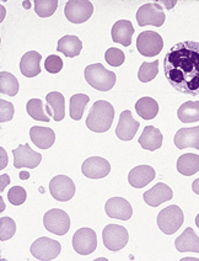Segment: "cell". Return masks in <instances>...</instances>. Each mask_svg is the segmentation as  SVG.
<instances>
[{"mask_svg":"<svg viewBox=\"0 0 199 261\" xmlns=\"http://www.w3.org/2000/svg\"><path fill=\"white\" fill-rule=\"evenodd\" d=\"M135 111L143 120H153L159 114V103L153 97H141L135 103Z\"/></svg>","mask_w":199,"mask_h":261,"instance_id":"cell-28","label":"cell"},{"mask_svg":"<svg viewBox=\"0 0 199 261\" xmlns=\"http://www.w3.org/2000/svg\"><path fill=\"white\" fill-rule=\"evenodd\" d=\"M15 109L11 102L5 101V100H0V121L3 122H8L14 117Z\"/></svg>","mask_w":199,"mask_h":261,"instance_id":"cell-39","label":"cell"},{"mask_svg":"<svg viewBox=\"0 0 199 261\" xmlns=\"http://www.w3.org/2000/svg\"><path fill=\"white\" fill-rule=\"evenodd\" d=\"M19 91V82L17 78L9 72L0 73V93L15 96Z\"/></svg>","mask_w":199,"mask_h":261,"instance_id":"cell-32","label":"cell"},{"mask_svg":"<svg viewBox=\"0 0 199 261\" xmlns=\"http://www.w3.org/2000/svg\"><path fill=\"white\" fill-rule=\"evenodd\" d=\"M15 232H16V223L14 219L10 217L0 218V240L2 242L13 238Z\"/></svg>","mask_w":199,"mask_h":261,"instance_id":"cell-35","label":"cell"},{"mask_svg":"<svg viewBox=\"0 0 199 261\" xmlns=\"http://www.w3.org/2000/svg\"><path fill=\"white\" fill-rule=\"evenodd\" d=\"M44 68L50 74H57L63 68V61H62V58L59 56H48L46 61H44Z\"/></svg>","mask_w":199,"mask_h":261,"instance_id":"cell-38","label":"cell"},{"mask_svg":"<svg viewBox=\"0 0 199 261\" xmlns=\"http://www.w3.org/2000/svg\"><path fill=\"white\" fill-rule=\"evenodd\" d=\"M105 59L107 63L112 65V67H121L126 61V56H124L123 51L112 47V48L107 49V52L105 53Z\"/></svg>","mask_w":199,"mask_h":261,"instance_id":"cell-36","label":"cell"},{"mask_svg":"<svg viewBox=\"0 0 199 261\" xmlns=\"http://www.w3.org/2000/svg\"><path fill=\"white\" fill-rule=\"evenodd\" d=\"M30 137L34 144L40 149H48L54 144L55 133L48 127L34 126L30 129Z\"/></svg>","mask_w":199,"mask_h":261,"instance_id":"cell-22","label":"cell"},{"mask_svg":"<svg viewBox=\"0 0 199 261\" xmlns=\"http://www.w3.org/2000/svg\"><path fill=\"white\" fill-rule=\"evenodd\" d=\"M85 79L94 89L99 91H108L115 87L116 74L107 70L101 63L90 64L85 68Z\"/></svg>","mask_w":199,"mask_h":261,"instance_id":"cell-3","label":"cell"},{"mask_svg":"<svg viewBox=\"0 0 199 261\" xmlns=\"http://www.w3.org/2000/svg\"><path fill=\"white\" fill-rule=\"evenodd\" d=\"M0 156H2V162H0V169H5V167L8 165V155H7V150L4 148H0Z\"/></svg>","mask_w":199,"mask_h":261,"instance_id":"cell-41","label":"cell"},{"mask_svg":"<svg viewBox=\"0 0 199 261\" xmlns=\"http://www.w3.org/2000/svg\"><path fill=\"white\" fill-rule=\"evenodd\" d=\"M172 197H174V192H172L170 186H167L164 182L156 184L154 188L145 191L144 195H143L145 202L151 207L160 206L161 203L172 200Z\"/></svg>","mask_w":199,"mask_h":261,"instance_id":"cell-17","label":"cell"},{"mask_svg":"<svg viewBox=\"0 0 199 261\" xmlns=\"http://www.w3.org/2000/svg\"><path fill=\"white\" fill-rule=\"evenodd\" d=\"M41 61L42 56L36 51L26 52L20 61V70L26 78H34L41 73Z\"/></svg>","mask_w":199,"mask_h":261,"instance_id":"cell-20","label":"cell"},{"mask_svg":"<svg viewBox=\"0 0 199 261\" xmlns=\"http://www.w3.org/2000/svg\"><path fill=\"white\" fill-rule=\"evenodd\" d=\"M164 72L177 91L199 95V42L185 41L175 44L164 58Z\"/></svg>","mask_w":199,"mask_h":261,"instance_id":"cell-1","label":"cell"},{"mask_svg":"<svg viewBox=\"0 0 199 261\" xmlns=\"http://www.w3.org/2000/svg\"><path fill=\"white\" fill-rule=\"evenodd\" d=\"M155 170L149 165H139L130 170L128 182L135 189H143L155 179Z\"/></svg>","mask_w":199,"mask_h":261,"instance_id":"cell-18","label":"cell"},{"mask_svg":"<svg viewBox=\"0 0 199 261\" xmlns=\"http://www.w3.org/2000/svg\"><path fill=\"white\" fill-rule=\"evenodd\" d=\"M0 180H2V181H0V191L3 192L9 184H10V177H9L8 174H2Z\"/></svg>","mask_w":199,"mask_h":261,"instance_id":"cell-40","label":"cell"},{"mask_svg":"<svg viewBox=\"0 0 199 261\" xmlns=\"http://www.w3.org/2000/svg\"><path fill=\"white\" fill-rule=\"evenodd\" d=\"M35 11L40 17H49L58 8L57 0H35Z\"/></svg>","mask_w":199,"mask_h":261,"instance_id":"cell-34","label":"cell"},{"mask_svg":"<svg viewBox=\"0 0 199 261\" xmlns=\"http://www.w3.org/2000/svg\"><path fill=\"white\" fill-rule=\"evenodd\" d=\"M0 200H2V210H0V211H2V212H3V211L5 210V204H4V202H3V197L0 198Z\"/></svg>","mask_w":199,"mask_h":261,"instance_id":"cell-46","label":"cell"},{"mask_svg":"<svg viewBox=\"0 0 199 261\" xmlns=\"http://www.w3.org/2000/svg\"><path fill=\"white\" fill-rule=\"evenodd\" d=\"M177 116L181 122L189 123L199 121V101H188L180 106Z\"/></svg>","mask_w":199,"mask_h":261,"instance_id":"cell-29","label":"cell"},{"mask_svg":"<svg viewBox=\"0 0 199 261\" xmlns=\"http://www.w3.org/2000/svg\"><path fill=\"white\" fill-rule=\"evenodd\" d=\"M64 14L73 23L86 22L94 14V5L89 0H69L65 4Z\"/></svg>","mask_w":199,"mask_h":261,"instance_id":"cell-8","label":"cell"},{"mask_svg":"<svg viewBox=\"0 0 199 261\" xmlns=\"http://www.w3.org/2000/svg\"><path fill=\"white\" fill-rule=\"evenodd\" d=\"M175 247L180 253H187V251L199 253V237L191 227L186 228L185 232L175 242Z\"/></svg>","mask_w":199,"mask_h":261,"instance_id":"cell-25","label":"cell"},{"mask_svg":"<svg viewBox=\"0 0 199 261\" xmlns=\"http://www.w3.org/2000/svg\"><path fill=\"white\" fill-rule=\"evenodd\" d=\"M2 13H3L2 14V20H3V19H4V15H5V9L3 8V5H2Z\"/></svg>","mask_w":199,"mask_h":261,"instance_id":"cell-45","label":"cell"},{"mask_svg":"<svg viewBox=\"0 0 199 261\" xmlns=\"http://www.w3.org/2000/svg\"><path fill=\"white\" fill-rule=\"evenodd\" d=\"M178 173L185 176H192L199 171V155L198 154L187 153L181 155L177 160Z\"/></svg>","mask_w":199,"mask_h":261,"instance_id":"cell-27","label":"cell"},{"mask_svg":"<svg viewBox=\"0 0 199 261\" xmlns=\"http://www.w3.org/2000/svg\"><path fill=\"white\" fill-rule=\"evenodd\" d=\"M165 19L166 16L164 10L157 3H149V4L141 5L136 13V21H138L139 26L153 25L160 28V26L164 25Z\"/></svg>","mask_w":199,"mask_h":261,"instance_id":"cell-10","label":"cell"},{"mask_svg":"<svg viewBox=\"0 0 199 261\" xmlns=\"http://www.w3.org/2000/svg\"><path fill=\"white\" fill-rule=\"evenodd\" d=\"M140 123L134 120L132 112L129 110H124L120 116V122L116 128V135L121 141L128 142L134 138L136 130L139 129Z\"/></svg>","mask_w":199,"mask_h":261,"instance_id":"cell-15","label":"cell"},{"mask_svg":"<svg viewBox=\"0 0 199 261\" xmlns=\"http://www.w3.org/2000/svg\"><path fill=\"white\" fill-rule=\"evenodd\" d=\"M14 155V167L16 169L27 168L35 169L42 162V155L40 153L31 149L30 144L19 145L16 149L13 150Z\"/></svg>","mask_w":199,"mask_h":261,"instance_id":"cell-13","label":"cell"},{"mask_svg":"<svg viewBox=\"0 0 199 261\" xmlns=\"http://www.w3.org/2000/svg\"><path fill=\"white\" fill-rule=\"evenodd\" d=\"M112 40L122 46L129 47L132 43V37L134 35V26L128 20H120L112 28Z\"/></svg>","mask_w":199,"mask_h":261,"instance_id":"cell-21","label":"cell"},{"mask_svg":"<svg viewBox=\"0 0 199 261\" xmlns=\"http://www.w3.org/2000/svg\"><path fill=\"white\" fill-rule=\"evenodd\" d=\"M159 3V5L160 7H165L166 9H172L175 7V5H176V0H172V2H167V0H164V2H157Z\"/></svg>","mask_w":199,"mask_h":261,"instance_id":"cell-42","label":"cell"},{"mask_svg":"<svg viewBox=\"0 0 199 261\" xmlns=\"http://www.w3.org/2000/svg\"><path fill=\"white\" fill-rule=\"evenodd\" d=\"M195 224H197V227L199 228V215L195 217Z\"/></svg>","mask_w":199,"mask_h":261,"instance_id":"cell-47","label":"cell"},{"mask_svg":"<svg viewBox=\"0 0 199 261\" xmlns=\"http://www.w3.org/2000/svg\"><path fill=\"white\" fill-rule=\"evenodd\" d=\"M89 101H90V97L85 94H75L70 97V117L74 121L81 120Z\"/></svg>","mask_w":199,"mask_h":261,"instance_id":"cell-31","label":"cell"},{"mask_svg":"<svg viewBox=\"0 0 199 261\" xmlns=\"http://www.w3.org/2000/svg\"><path fill=\"white\" fill-rule=\"evenodd\" d=\"M174 142L178 149L194 148L199 150V126L192 128H181L175 135Z\"/></svg>","mask_w":199,"mask_h":261,"instance_id":"cell-19","label":"cell"},{"mask_svg":"<svg viewBox=\"0 0 199 261\" xmlns=\"http://www.w3.org/2000/svg\"><path fill=\"white\" fill-rule=\"evenodd\" d=\"M81 49L82 42L78 36H74V35H67V36H63L58 41L57 51L63 53L65 57H76V56L80 55Z\"/></svg>","mask_w":199,"mask_h":261,"instance_id":"cell-26","label":"cell"},{"mask_svg":"<svg viewBox=\"0 0 199 261\" xmlns=\"http://www.w3.org/2000/svg\"><path fill=\"white\" fill-rule=\"evenodd\" d=\"M162 141H164V136L159 129L153 126H147L139 138V144L141 145L143 149L153 152L161 148Z\"/></svg>","mask_w":199,"mask_h":261,"instance_id":"cell-24","label":"cell"},{"mask_svg":"<svg viewBox=\"0 0 199 261\" xmlns=\"http://www.w3.org/2000/svg\"><path fill=\"white\" fill-rule=\"evenodd\" d=\"M185 221V216H183V211L176 204L166 207L159 213L157 216V225L161 229L162 233L172 236L177 232L183 224Z\"/></svg>","mask_w":199,"mask_h":261,"instance_id":"cell-4","label":"cell"},{"mask_svg":"<svg viewBox=\"0 0 199 261\" xmlns=\"http://www.w3.org/2000/svg\"><path fill=\"white\" fill-rule=\"evenodd\" d=\"M159 73V61L154 62H144L139 68L138 78L141 83H149L156 78Z\"/></svg>","mask_w":199,"mask_h":261,"instance_id":"cell-33","label":"cell"},{"mask_svg":"<svg viewBox=\"0 0 199 261\" xmlns=\"http://www.w3.org/2000/svg\"><path fill=\"white\" fill-rule=\"evenodd\" d=\"M31 254L35 259L41 261H50L61 254L62 245L57 240H53L47 237L36 239L31 245Z\"/></svg>","mask_w":199,"mask_h":261,"instance_id":"cell-5","label":"cell"},{"mask_svg":"<svg viewBox=\"0 0 199 261\" xmlns=\"http://www.w3.org/2000/svg\"><path fill=\"white\" fill-rule=\"evenodd\" d=\"M102 239L106 249L111 251H118L127 245L129 234L122 225L108 224L102 230Z\"/></svg>","mask_w":199,"mask_h":261,"instance_id":"cell-9","label":"cell"},{"mask_svg":"<svg viewBox=\"0 0 199 261\" xmlns=\"http://www.w3.org/2000/svg\"><path fill=\"white\" fill-rule=\"evenodd\" d=\"M44 228L55 236H64L70 229V218L63 210H49L43 217Z\"/></svg>","mask_w":199,"mask_h":261,"instance_id":"cell-6","label":"cell"},{"mask_svg":"<svg viewBox=\"0 0 199 261\" xmlns=\"http://www.w3.org/2000/svg\"><path fill=\"white\" fill-rule=\"evenodd\" d=\"M136 48L144 57H155L164 48V40L155 31H143L136 38Z\"/></svg>","mask_w":199,"mask_h":261,"instance_id":"cell-7","label":"cell"},{"mask_svg":"<svg viewBox=\"0 0 199 261\" xmlns=\"http://www.w3.org/2000/svg\"><path fill=\"white\" fill-rule=\"evenodd\" d=\"M30 174L29 173H20V179H29Z\"/></svg>","mask_w":199,"mask_h":261,"instance_id":"cell-44","label":"cell"},{"mask_svg":"<svg viewBox=\"0 0 199 261\" xmlns=\"http://www.w3.org/2000/svg\"><path fill=\"white\" fill-rule=\"evenodd\" d=\"M27 198V192L21 186H13L8 192V200L14 206H20Z\"/></svg>","mask_w":199,"mask_h":261,"instance_id":"cell-37","label":"cell"},{"mask_svg":"<svg viewBox=\"0 0 199 261\" xmlns=\"http://www.w3.org/2000/svg\"><path fill=\"white\" fill-rule=\"evenodd\" d=\"M81 173L89 179H103L111 173V164L101 156H91L82 163Z\"/></svg>","mask_w":199,"mask_h":261,"instance_id":"cell-14","label":"cell"},{"mask_svg":"<svg viewBox=\"0 0 199 261\" xmlns=\"http://www.w3.org/2000/svg\"><path fill=\"white\" fill-rule=\"evenodd\" d=\"M115 120V109L109 102L99 100L93 105L89 116L86 118V126L96 133L107 132L111 128Z\"/></svg>","mask_w":199,"mask_h":261,"instance_id":"cell-2","label":"cell"},{"mask_svg":"<svg viewBox=\"0 0 199 261\" xmlns=\"http://www.w3.org/2000/svg\"><path fill=\"white\" fill-rule=\"evenodd\" d=\"M46 101H47L46 109L49 116H53V120L57 121V122L64 120L65 99L63 94L58 93V91H52V93L47 94Z\"/></svg>","mask_w":199,"mask_h":261,"instance_id":"cell-23","label":"cell"},{"mask_svg":"<svg viewBox=\"0 0 199 261\" xmlns=\"http://www.w3.org/2000/svg\"><path fill=\"white\" fill-rule=\"evenodd\" d=\"M50 195L61 202H67L75 195V184L65 175H57L49 182Z\"/></svg>","mask_w":199,"mask_h":261,"instance_id":"cell-11","label":"cell"},{"mask_svg":"<svg viewBox=\"0 0 199 261\" xmlns=\"http://www.w3.org/2000/svg\"><path fill=\"white\" fill-rule=\"evenodd\" d=\"M192 190L195 192V194L199 195V177H198V179H195L194 181H193Z\"/></svg>","mask_w":199,"mask_h":261,"instance_id":"cell-43","label":"cell"},{"mask_svg":"<svg viewBox=\"0 0 199 261\" xmlns=\"http://www.w3.org/2000/svg\"><path fill=\"white\" fill-rule=\"evenodd\" d=\"M29 115L34 118L35 121H41V122H49L50 116L47 112L46 106L40 99H31L26 105Z\"/></svg>","mask_w":199,"mask_h":261,"instance_id":"cell-30","label":"cell"},{"mask_svg":"<svg viewBox=\"0 0 199 261\" xmlns=\"http://www.w3.org/2000/svg\"><path fill=\"white\" fill-rule=\"evenodd\" d=\"M105 211L107 216L120 221H128L133 215V208L126 198L112 197L106 202Z\"/></svg>","mask_w":199,"mask_h":261,"instance_id":"cell-16","label":"cell"},{"mask_svg":"<svg viewBox=\"0 0 199 261\" xmlns=\"http://www.w3.org/2000/svg\"><path fill=\"white\" fill-rule=\"evenodd\" d=\"M97 247V237L90 228H81L76 230L73 237V248L80 255H90Z\"/></svg>","mask_w":199,"mask_h":261,"instance_id":"cell-12","label":"cell"}]
</instances>
